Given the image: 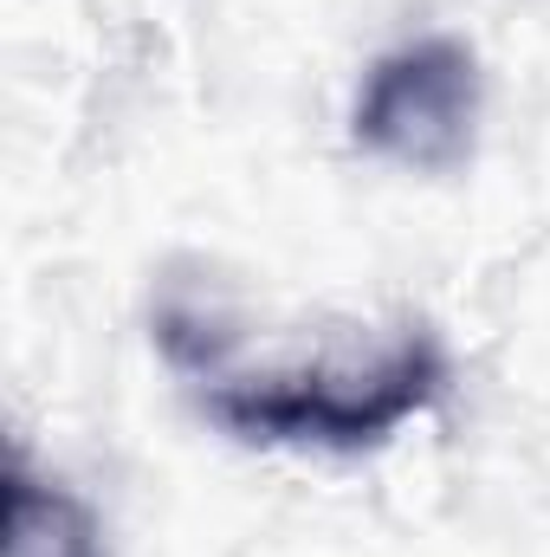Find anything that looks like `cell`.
Masks as SVG:
<instances>
[{
  "instance_id": "obj_1",
  "label": "cell",
  "mask_w": 550,
  "mask_h": 557,
  "mask_svg": "<svg viewBox=\"0 0 550 557\" xmlns=\"http://www.w3.org/2000/svg\"><path fill=\"white\" fill-rule=\"evenodd\" d=\"M447 383V357L427 331L396 337L389 350L330 357L311 370H266V376H208V416L240 441L266 447H376L402 421H414Z\"/></svg>"
},
{
  "instance_id": "obj_3",
  "label": "cell",
  "mask_w": 550,
  "mask_h": 557,
  "mask_svg": "<svg viewBox=\"0 0 550 557\" xmlns=\"http://www.w3.org/2000/svg\"><path fill=\"white\" fill-rule=\"evenodd\" d=\"M7 557H98V525L65 486L7 480Z\"/></svg>"
},
{
  "instance_id": "obj_2",
  "label": "cell",
  "mask_w": 550,
  "mask_h": 557,
  "mask_svg": "<svg viewBox=\"0 0 550 557\" xmlns=\"http://www.w3.org/2000/svg\"><path fill=\"white\" fill-rule=\"evenodd\" d=\"M479 131V59L460 39H414L376 59L357 98V143L402 169L447 175L473 156Z\"/></svg>"
}]
</instances>
